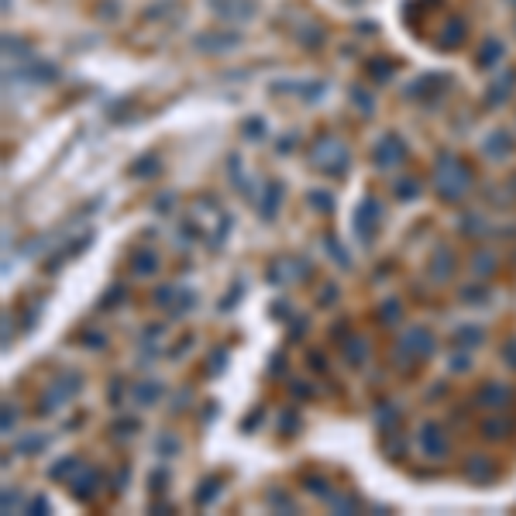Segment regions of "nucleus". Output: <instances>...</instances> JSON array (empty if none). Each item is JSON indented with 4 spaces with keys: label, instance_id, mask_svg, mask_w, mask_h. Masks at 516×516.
<instances>
[{
    "label": "nucleus",
    "instance_id": "17",
    "mask_svg": "<svg viewBox=\"0 0 516 516\" xmlns=\"http://www.w3.org/2000/svg\"><path fill=\"white\" fill-rule=\"evenodd\" d=\"M344 361L351 365V368H358V365H365V358H368V341L358 338V334H351V338H344Z\"/></svg>",
    "mask_w": 516,
    "mask_h": 516
},
{
    "label": "nucleus",
    "instance_id": "7",
    "mask_svg": "<svg viewBox=\"0 0 516 516\" xmlns=\"http://www.w3.org/2000/svg\"><path fill=\"white\" fill-rule=\"evenodd\" d=\"M513 138H510V131L506 128H492L485 138H482V152H485V159H492V162H502V159H510L513 155Z\"/></svg>",
    "mask_w": 516,
    "mask_h": 516
},
{
    "label": "nucleus",
    "instance_id": "45",
    "mask_svg": "<svg viewBox=\"0 0 516 516\" xmlns=\"http://www.w3.org/2000/svg\"><path fill=\"white\" fill-rule=\"evenodd\" d=\"M502 358H506V365H510V368L516 372V341H510V344H506V351H502Z\"/></svg>",
    "mask_w": 516,
    "mask_h": 516
},
{
    "label": "nucleus",
    "instance_id": "20",
    "mask_svg": "<svg viewBox=\"0 0 516 516\" xmlns=\"http://www.w3.org/2000/svg\"><path fill=\"white\" fill-rule=\"evenodd\" d=\"M365 69H368V80L389 83V80H393V73H396V62H393V59H382V56H376V59L365 62Z\"/></svg>",
    "mask_w": 516,
    "mask_h": 516
},
{
    "label": "nucleus",
    "instance_id": "41",
    "mask_svg": "<svg viewBox=\"0 0 516 516\" xmlns=\"http://www.w3.org/2000/svg\"><path fill=\"white\" fill-rule=\"evenodd\" d=\"M172 296H176V289H172V286H162L159 293H155V303H159V306H169Z\"/></svg>",
    "mask_w": 516,
    "mask_h": 516
},
{
    "label": "nucleus",
    "instance_id": "4",
    "mask_svg": "<svg viewBox=\"0 0 516 516\" xmlns=\"http://www.w3.org/2000/svg\"><path fill=\"white\" fill-rule=\"evenodd\" d=\"M448 90H451V80L444 73H427V76H420V80H413L406 86V97L427 103V100H440Z\"/></svg>",
    "mask_w": 516,
    "mask_h": 516
},
{
    "label": "nucleus",
    "instance_id": "29",
    "mask_svg": "<svg viewBox=\"0 0 516 516\" xmlns=\"http://www.w3.org/2000/svg\"><path fill=\"white\" fill-rule=\"evenodd\" d=\"M45 448V437L35 434V437H24V440H18L14 444V455H35V451H41Z\"/></svg>",
    "mask_w": 516,
    "mask_h": 516
},
{
    "label": "nucleus",
    "instance_id": "27",
    "mask_svg": "<svg viewBox=\"0 0 516 516\" xmlns=\"http://www.w3.org/2000/svg\"><path fill=\"white\" fill-rule=\"evenodd\" d=\"M80 468H83L80 458L69 455V458H62L59 465H52V468H48V475H52V478H66V475H73V472H80Z\"/></svg>",
    "mask_w": 516,
    "mask_h": 516
},
{
    "label": "nucleus",
    "instance_id": "13",
    "mask_svg": "<svg viewBox=\"0 0 516 516\" xmlns=\"http://www.w3.org/2000/svg\"><path fill=\"white\" fill-rule=\"evenodd\" d=\"M510 399H513V393L506 386H499V382H485L478 389V406H489V410H502Z\"/></svg>",
    "mask_w": 516,
    "mask_h": 516
},
{
    "label": "nucleus",
    "instance_id": "23",
    "mask_svg": "<svg viewBox=\"0 0 516 516\" xmlns=\"http://www.w3.org/2000/svg\"><path fill=\"white\" fill-rule=\"evenodd\" d=\"M482 434L489 437V440H506V437L513 434V423H510V420H502V417H492V420H485V423H482Z\"/></svg>",
    "mask_w": 516,
    "mask_h": 516
},
{
    "label": "nucleus",
    "instance_id": "35",
    "mask_svg": "<svg viewBox=\"0 0 516 516\" xmlns=\"http://www.w3.org/2000/svg\"><path fill=\"white\" fill-rule=\"evenodd\" d=\"M155 448H159L162 458H169V455H176V451H179V440L172 434H162L159 440H155Z\"/></svg>",
    "mask_w": 516,
    "mask_h": 516
},
{
    "label": "nucleus",
    "instance_id": "49",
    "mask_svg": "<svg viewBox=\"0 0 516 516\" xmlns=\"http://www.w3.org/2000/svg\"><path fill=\"white\" fill-rule=\"evenodd\" d=\"M11 502H18V492L7 489V492H4V510H11Z\"/></svg>",
    "mask_w": 516,
    "mask_h": 516
},
{
    "label": "nucleus",
    "instance_id": "32",
    "mask_svg": "<svg viewBox=\"0 0 516 516\" xmlns=\"http://www.w3.org/2000/svg\"><path fill=\"white\" fill-rule=\"evenodd\" d=\"M351 97H355V103H358V110H376V100H372V93H365V86H351Z\"/></svg>",
    "mask_w": 516,
    "mask_h": 516
},
{
    "label": "nucleus",
    "instance_id": "1",
    "mask_svg": "<svg viewBox=\"0 0 516 516\" xmlns=\"http://www.w3.org/2000/svg\"><path fill=\"white\" fill-rule=\"evenodd\" d=\"M472 165L465 159H455V155H440L437 159V172H434V190L440 200L455 203V200L465 197V190L472 186Z\"/></svg>",
    "mask_w": 516,
    "mask_h": 516
},
{
    "label": "nucleus",
    "instance_id": "24",
    "mask_svg": "<svg viewBox=\"0 0 516 516\" xmlns=\"http://www.w3.org/2000/svg\"><path fill=\"white\" fill-rule=\"evenodd\" d=\"M399 317H403L399 299H386V303L378 306V324H382V327H393V324H399Z\"/></svg>",
    "mask_w": 516,
    "mask_h": 516
},
{
    "label": "nucleus",
    "instance_id": "31",
    "mask_svg": "<svg viewBox=\"0 0 516 516\" xmlns=\"http://www.w3.org/2000/svg\"><path fill=\"white\" fill-rule=\"evenodd\" d=\"M331 506L338 510V513H358L361 510V502L355 496H331Z\"/></svg>",
    "mask_w": 516,
    "mask_h": 516
},
{
    "label": "nucleus",
    "instance_id": "9",
    "mask_svg": "<svg viewBox=\"0 0 516 516\" xmlns=\"http://www.w3.org/2000/svg\"><path fill=\"white\" fill-rule=\"evenodd\" d=\"M420 448H423L427 458L444 461V458H448V437H444V430H440L437 423H427V427L420 430Z\"/></svg>",
    "mask_w": 516,
    "mask_h": 516
},
{
    "label": "nucleus",
    "instance_id": "33",
    "mask_svg": "<svg viewBox=\"0 0 516 516\" xmlns=\"http://www.w3.org/2000/svg\"><path fill=\"white\" fill-rule=\"evenodd\" d=\"M214 496H217V478H207V482L197 489V506H207Z\"/></svg>",
    "mask_w": 516,
    "mask_h": 516
},
{
    "label": "nucleus",
    "instance_id": "10",
    "mask_svg": "<svg viewBox=\"0 0 516 516\" xmlns=\"http://www.w3.org/2000/svg\"><path fill=\"white\" fill-rule=\"evenodd\" d=\"M378 220H382V207H378V200H365V203L358 207V214H355V231L361 234V241L372 238V231H376Z\"/></svg>",
    "mask_w": 516,
    "mask_h": 516
},
{
    "label": "nucleus",
    "instance_id": "30",
    "mask_svg": "<svg viewBox=\"0 0 516 516\" xmlns=\"http://www.w3.org/2000/svg\"><path fill=\"white\" fill-rule=\"evenodd\" d=\"M393 190H396L399 200H413L420 193V182H417V179H396V186H393Z\"/></svg>",
    "mask_w": 516,
    "mask_h": 516
},
{
    "label": "nucleus",
    "instance_id": "12",
    "mask_svg": "<svg viewBox=\"0 0 516 516\" xmlns=\"http://www.w3.org/2000/svg\"><path fill=\"white\" fill-rule=\"evenodd\" d=\"M238 35L234 31H203V35H197V48L200 52H227V48H234L238 45Z\"/></svg>",
    "mask_w": 516,
    "mask_h": 516
},
{
    "label": "nucleus",
    "instance_id": "46",
    "mask_svg": "<svg viewBox=\"0 0 516 516\" xmlns=\"http://www.w3.org/2000/svg\"><path fill=\"white\" fill-rule=\"evenodd\" d=\"M128 475H131V472H128V465H124V468L118 472V478H114V492H120V489L128 485Z\"/></svg>",
    "mask_w": 516,
    "mask_h": 516
},
{
    "label": "nucleus",
    "instance_id": "37",
    "mask_svg": "<svg viewBox=\"0 0 516 516\" xmlns=\"http://www.w3.org/2000/svg\"><path fill=\"white\" fill-rule=\"evenodd\" d=\"M461 299H465V303H485V299H489V289H485V286H482V289H478V286H468Z\"/></svg>",
    "mask_w": 516,
    "mask_h": 516
},
{
    "label": "nucleus",
    "instance_id": "25",
    "mask_svg": "<svg viewBox=\"0 0 516 516\" xmlns=\"http://www.w3.org/2000/svg\"><path fill=\"white\" fill-rule=\"evenodd\" d=\"M162 396V386L159 382H141L138 389H135V399H138L141 406H152V403H159Z\"/></svg>",
    "mask_w": 516,
    "mask_h": 516
},
{
    "label": "nucleus",
    "instance_id": "26",
    "mask_svg": "<svg viewBox=\"0 0 516 516\" xmlns=\"http://www.w3.org/2000/svg\"><path fill=\"white\" fill-rule=\"evenodd\" d=\"M472 272H475V276H492V272H496V258L489 255V252H475Z\"/></svg>",
    "mask_w": 516,
    "mask_h": 516
},
{
    "label": "nucleus",
    "instance_id": "50",
    "mask_svg": "<svg viewBox=\"0 0 516 516\" xmlns=\"http://www.w3.org/2000/svg\"><path fill=\"white\" fill-rule=\"evenodd\" d=\"M451 368H468V358L461 355V358H451Z\"/></svg>",
    "mask_w": 516,
    "mask_h": 516
},
{
    "label": "nucleus",
    "instance_id": "40",
    "mask_svg": "<svg viewBox=\"0 0 516 516\" xmlns=\"http://www.w3.org/2000/svg\"><path fill=\"white\" fill-rule=\"evenodd\" d=\"M138 430V420H124V423H114V434L118 437H131Z\"/></svg>",
    "mask_w": 516,
    "mask_h": 516
},
{
    "label": "nucleus",
    "instance_id": "21",
    "mask_svg": "<svg viewBox=\"0 0 516 516\" xmlns=\"http://www.w3.org/2000/svg\"><path fill=\"white\" fill-rule=\"evenodd\" d=\"M434 269V279H448L451 276V265H455V252L448 248V244H437V252H434V262H430Z\"/></svg>",
    "mask_w": 516,
    "mask_h": 516
},
{
    "label": "nucleus",
    "instance_id": "44",
    "mask_svg": "<svg viewBox=\"0 0 516 516\" xmlns=\"http://www.w3.org/2000/svg\"><path fill=\"white\" fill-rule=\"evenodd\" d=\"M24 510H28V513H45V510H48V502H45L41 496H35L31 502H28V506H24Z\"/></svg>",
    "mask_w": 516,
    "mask_h": 516
},
{
    "label": "nucleus",
    "instance_id": "15",
    "mask_svg": "<svg viewBox=\"0 0 516 516\" xmlns=\"http://www.w3.org/2000/svg\"><path fill=\"white\" fill-rule=\"evenodd\" d=\"M465 38H468V24L461 18H451L444 24V31L437 35V48H458Z\"/></svg>",
    "mask_w": 516,
    "mask_h": 516
},
{
    "label": "nucleus",
    "instance_id": "5",
    "mask_svg": "<svg viewBox=\"0 0 516 516\" xmlns=\"http://www.w3.org/2000/svg\"><path fill=\"white\" fill-rule=\"evenodd\" d=\"M207 7L224 21H252L258 14L255 0H207Z\"/></svg>",
    "mask_w": 516,
    "mask_h": 516
},
{
    "label": "nucleus",
    "instance_id": "8",
    "mask_svg": "<svg viewBox=\"0 0 516 516\" xmlns=\"http://www.w3.org/2000/svg\"><path fill=\"white\" fill-rule=\"evenodd\" d=\"M516 90V69H506V73H499L496 80L489 83V90H485V107H502L506 100H510V93Z\"/></svg>",
    "mask_w": 516,
    "mask_h": 516
},
{
    "label": "nucleus",
    "instance_id": "39",
    "mask_svg": "<svg viewBox=\"0 0 516 516\" xmlns=\"http://www.w3.org/2000/svg\"><path fill=\"white\" fill-rule=\"evenodd\" d=\"M18 423V410L11 403H4V434H11V427Z\"/></svg>",
    "mask_w": 516,
    "mask_h": 516
},
{
    "label": "nucleus",
    "instance_id": "36",
    "mask_svg": "<svg viewBox=\"0 0 516 516\" xmlns=\"http://www.w3.org/2000/svg\"><path fill=\"white\" fill-rule=\"evenodd\" d=\"M244 138H265V120H262V118H248V120H244Z\"/></svg>",
    "mask_w": 516,
    "mask_h": 516
},
{
    "label": "nucleus",
    "instance_id": "3",
    "mask_svg": "<svg viewBox=\"0 0 516 516\" xmlns=\"http://www.w3.org/2000/svg\"><path fill=\"white\" fill-rule=\"evenodd\" d=\"M434 355V338H430V331L427 327H410L406 334H403V344H399L396 358H403V361H423V358Z\"/></svg>",
    "mask_w": 516,
    "mask_h": 516
},
{
    "label": "nucleus",
    "instance_id": "38",
    "mask_svg": "<svg viewBox=\"0 0 516 516\" xmlns=\"http://www.w3.org/2000/svg\"><path fill=\"white\" fill-rule=\"evenodd\" d=\"M120 299H124V289H120V286H114V289H110L107 296L100 299V310H110V306H118Z\"/></svg>",
    "mask_w": 516,
    "mask_h": 516
},
{
    "label": "nucleus",
    "instance_id": "14",
    "mask_svg": "<svg viewBox=\"0 0 516 516\" xmlns=\"http://www.w3.org/2000/svg\"><path fill=\"white\" fill-rule=\"evenodd\" d=\"M465 475L472 478V482H492L499 475V468L485 455H472L465 461Z\"/></svg>",
    "mask_w": 516,
    "mask_h": 516
},
{
    "label": "nucleus",
    "instance_id": "42",
    "mask_svg": "<svg viewBox=\"0 0 516 516\" xmlns=\"http://www.w3.org/2000/svg\"><path fill=\"white\" fill-rule=\"evenodd\" d=\"M306 365H310V368H320V372H327V358L320 355V351H310V355H306Z\"/></svg>",
    "mask_w": 516,
    "mask_h": 516
},
{
    "label": "nucleus",
    "instance_id": "34",
    "mask_svg": "<svg viewBox=\"0 0 516 516\" xmlns=\"http://www.w3.org/2000/svg\"><path fill=\"white\" fill-rule=\"evenodd\" d=\"M310 203H314V207H320L324 214H331V210H334V197H331V193H324V190H314V193H310Z\"/></svg>",
    "mask_w": 516,
    "mask_h": 516
},
{
    "label": "nucleus",
    "instance_id": "16",
    "mask_svg": "<svg viewBox=\"0 0 516 516\" xmlns=\"http://www.w3.org/2000/svg\"><path fill=\"white\" fill-rule=\"evenodd\" d=\"M502 56H506V45L499 38H485L482 41V48H478V56H475V66L478 69H492Z\"/></svg>",
    "mask_w": 516,
    "mask_h": 516
},
{
    "label": "nucleus",
    "instance_id": "28",
    "mask_svg": "<svg viewBox=\"0 0 516 516\" xmlns=\"http://www.w3.org/2000/svg\"><path fill=\"white\" fill-rule=\"evenodd\" d=\"M303 482H306V492H314V496H320V499H331V496H334L324 475H306Z\"/></svg>",
    "mask_w": 516,
    "mask_h": 516
},
{
    "label": "nucleus",
    "instance_id": "47",
    "mask_svg": "<svg viewBox=\"0 0 516 516\" xmlns=\"http://www.w3.org/2000/svg\"><path fill=\"white\" fill-rule=\"evenodd\" d=\"M83 341H86L90 348H103V344H107V338H103V334H83Z\"/></svg>",
    "mask_w": 516,
    "mask_h": 516
},
{
    "label": "nucleus",
    "instance_id": "22",
    "mask_svg": "<svg viewBox=\"0 0 516 516\" xmlns=\"http://www.w3.org/2000/svg\"><path fill=\"white\" fill-rule=\"evenodd\" d=\"M155 269H159L155 252H131V272L135 276H152Z\"/></svg>",
    "mask_w": 516,
    "mask_h": 516
},
{
    "label": "nucleus",
    "instance_id": "2",
    "mask_svg": "<svg viewBox=\"0 0 516 516\" xmlns=\"http://www.w3.org/2000/svg\"><path fill=\"white\" fill-rule=\"evenodd\" d=\"M314 165H317L324 176H344V169H348V148H344L334 135H324V138L314 145Z\"/></svg>",
    "mask_w": 516,
    "mask_h": 516
},
{
    "label": "nucleus",
    "instance_id": "43",
    "mask_svg": "<svg viewBox=\"0 0 516 516\" xmlns=\"http://www.w3.org/2000/svg\"><path fill=\"white\" fill-rule=\"evenodd\" d=\"M296 423H299L296 413H293V417H289V413H282V420H279V430H282V434H293L289 427H296Z\"/></svg>",
    "mask_w": 516,
    "mask_h": 516
},
{
    "label": "nucleus",
    "instance_id": "6",
    "mask_svg": "<svg viewBox=\"0 0 516 516\" xmlns=\"http://www.w3.org/2000/svg\"><path fill=\"white\" fill-rule=\"evenodd\" d=\"M406 159V145L399 138L396 131H386L376 145V165L378 169H389V165H396V162Z\"/></svg>",
    "mask_w": 516,
    "mask_h": 516
},
{
    "label": "nucleus",
    "instance_id": "48",
    "mask_svg": "<svg viewBox=\"0 0 516 516\" xmlns=\"http://www.w3.org/2000/svg\"><path fill=\"white\" fill-rule=\"evenodd\" d=\"M110 406H120V378L110 382Z\"/></svg>",
    "mask_w": 516,
    "mask_h": 516
},
{
    "label": "nucleus",
    "instance_id": "19",
    "mask_svg": "<svg viewBox=\"0 0 516 516\" xmlns=\"http://www.w3.org/2000/svg\"><path fill=\"white\" fill-rule=\"evenodd\" d=\"M279 200H282V186H279V182H269L265 193H262V203H258V207H262L258 214H262L265 220H272L279 214Z\"/></svg>",
    "mask_w": 516,
    "mask_h": 516
},
{
    "label": "nucleus",
    "instance_id": "11",
    "mask_svg": "<svg viewBox=\"0 0 516 516\" xmlns=\"http://www.w3.org/2000/svg\"><path fill=\"white\" fill-rule=\"evenodd\" d=\"M97 489H100V472H93V468H80V478H69V492L80 502H90L97 496Z\"/></svg>",
    "mask_w": 516,
    "mask_h": 516
},
{
    "label": "nucleus",
    "instance_id": "18",
    "mask_svg": "<svg viewBox=\"0 0 516 516\" xmlns=\"http://www.w3.org/2000/svg\"><path fill=\"white\" fill-rule=\"evenodd\" d=\"M482 338H485V334H482V327H475V324H465V327H458L455 334H451V344H455V348H461V351H472Z\"/></svg>",
    "mask_w": 516,
    "mask_h": 516
}]
</instances>
